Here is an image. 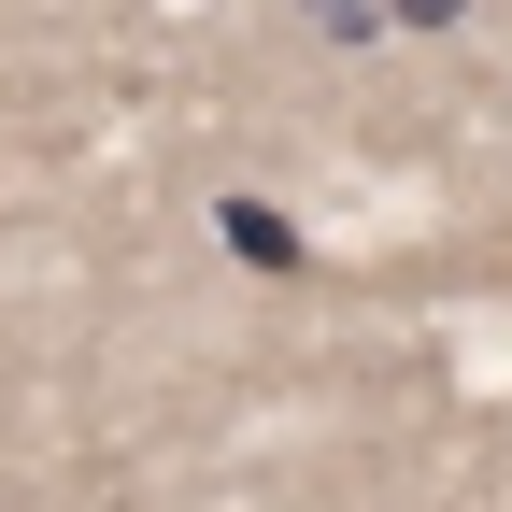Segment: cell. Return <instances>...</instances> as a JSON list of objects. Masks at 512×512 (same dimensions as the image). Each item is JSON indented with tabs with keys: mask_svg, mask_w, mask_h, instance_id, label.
<instances>
[{
	"mask_svg": "<svg viewBox=\"0 0 512 512\" xmlns=\"http://www.w3.org/2000/svg\"><path fill=\"white\" fill-rule=\"evenodd\" d=\"M228 242L256 256V271H313V256H299V228H285V214H256V200H228Z\"/></svg>",
	"mask_w": 512,
	"mask_h": 512,
	"instance_id": "cell-1",
	"label": "cell"
},
{
	"mask_svg": "<svg viewBox=\"0 0 512 512\" xmlns=\"http://www.w3.org/2000/svg\"><path fill=\"white\" fill-rule=\"evenodd\" d=\"M370 15H384V29H456L470 0H370Z\"/></svg>",
	"mask_w": 512,
	"mask_h": 512,
	"instance_id": "cell-2",
	"label": "cell"
}]
</instances>
